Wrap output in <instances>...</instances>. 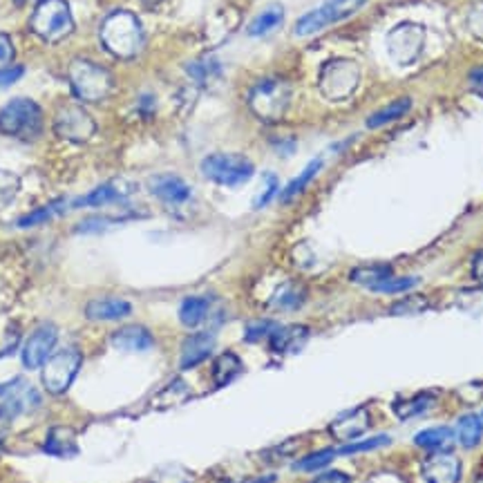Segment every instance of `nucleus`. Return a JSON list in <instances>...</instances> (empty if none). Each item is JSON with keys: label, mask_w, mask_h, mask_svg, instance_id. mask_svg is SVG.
<instances>
[{"label": "nucleus", "mask_w": 483, "mask_h": 483, "mask_svg": "<svg viewBox=\"0 0 483 483\" xmlns=\"http://www.w3.org/2000/svg\"><path fill=\"white\" fill-rule=\"evenodd\" d=\"M99 36H101L103 47L117 59H134L146 45L141 20L133 12L125 10H117L106 16Z\"/></svg>", "instance_id": "f257e3e1"}, {"label": "nucleus", "mask_w": 483, "mask_h": 483, "mask_svg": "<svg viewBox=\"0 0 483 483\" xmlns=\"http://www.w3.org/2000/svg\"><path fill=\"white\" fill-rule=\"evenodd\" d=\"M68 81L72 93L84 103H99L110 97L115 90V78L99 63L85 59H74L68 68Z\"/></svg>", "instance_id": "f03ea898"}, {"label": "nucleus", "mask_w": 483, "mask_h": 483, "mask_svg": "<svg viewBox=\"0 0 483 483\" xmlns=\"http://www.w3.org/2000/svg\"><path fill=\"white\" fill-rule=\"evenodd\" d=\"M0 133L20 141H34L43 133V110L32 99H12L0 110Z\"/></svg>", "instance_id": "7ed1b4c3"}, {"label": "nucleus", "mask_w": 483, "mask_h": 483, "mask_svg": "<svg viewBox=\"0 0 483 483\" xmlns=\"http://www.w3.org/2000/svg\"><path fill=\"white\" fill-rule=\"evenodd\" d=\"M29 29L45 43H59L74 32V19L65 0H38Z\"/></svg>", "instance_id": "20e7f679"}, {"label": "nucleus", "mask_w": 483, "mask_h": 483, "mask_svg": "<svg viewBox=\"0 0 483 483\" xmlns=\"http://www.w3.org/2000/svg\"><path fill=\"white\" fill-rule=\"evenodd\" d=\"M291 106V85L282 78H264L254 85L249 94V108L264 124H278L285 119Z\"/></svg>", "instance_id": "39448f33"}, {"label": "nucleus", "mask_w": 483, "mask_h": 483, "mask_svg": "<svg viewBox=\"0 0 483 483\" xmlns=\"http://www.w3.org/2000/svg\"><path fill=\"white\" fill-rule=\"evenodd\" d=\"M360 85V68L356 60L334 59L322 65L318 88L329 101H345Z\"/></svg>", "instance_id": "423d86ee"}, {"label": "nucleus", "mask_w": 483, "mask_h": 483, "mask_svg": "<svg viewBox=\"0 0 483 483\" xmlns=\"http://www.w3.org/2000/svg\"><path fill=\"white\" fill-rule=\"evenodd\" d=\"M202 173L206 180L220 186H242L254 177V161L245 155H230V152H215L202 161Z\"/></svg>", "instance_id": "0eeeda50"}, {"label": "nucleus", "mask_w": 483, "mask_h": 483, "mask_svg": "<svg viewBox=\"0 0 483 483\" xmlns=\"http://www.w3.org/2000/svg\"><path fill=\"white\" fill-rule=\"evenodd\" d=\"M365 3L367 0H327V3H322L316 10L307 12L302 19H298L294 28L295 36H313V34L322 32L329 25L341 23V20L354 16Z\"/></svg>", "instance_id": "6e6552de"}, {"label": "nucleus", "mask_w": 483, "mask_h": 483, "mask_svg": "<svg viewBox=\"0 0 483 483\" xmlns=\"http://www.w3.org/2000/svg\"><path fill=\"white\" fill-rule=\"evenodd\" d=\"M81 363H84V356L81 351L74 350V347H68V350H60L56 354H52L47 358V363L43 365V387L50 391L52 396H60L72 387L74 378H76L78 369H81Z\"/></svg>", "instance_id": "1a4fd4ad"}, {"label": "nucleus", "mask_w": 483, "mask_h": 483, "mask_svg": "<svg viewBox=\"0 0 483 483\" xmlns=\"http://www.w3.org/2000/svg\"><path fill=\"white\" fill-rule=\"evenodd\" d=\"M387 54L400 68L415 63L421 56L425 45V29L419 23H398L396 28L390 29L385 38Z\"/></svg>", "instance_id": "9d476101"}, {"label": "nucleus", "mask_w": 483, "mask_h": 483, "mask_svg": "<svg viewBox=\"0 0 483 483\" xmlns=\"http://www.w3.org/2000/svg\"><path fill=\"white\" fill-rule=\"evenodd\" d=\"M54 133L72 143H85L97 133V124L78 103H63L54 115Z\"/></svg>", "instance_id": "9b49d317"}, {"label": "nucleus", "mask_w": 483, "mask_h": 483, "mask_svg": "<svg viewBox=\"0 0 483 483\" xmlns=\"http://www.w3.org/2000/svg\"><path fill=\"white\" fill-rule=\"evenodd\" d=\"M56 341H59V329L50 322L34 329L32 336L23 345V367L25 369H41L47 363V358L54 351Z\"/></svg>", "instance_id": "f8f14e48"}, {"label": "nucleus", "mask_w": 483, "mask_h": 483, "mask_svg": "<svg viewBox=\"0 0 483 483\" xmlns=\"http://www.w3.org/2000/svg\"><path fill=\"white\" fill-rule=\"evenodd\" d=\"M372 428V415L367 407H356V410L342 412L338 419L329 423V434L341 443H354Z\"/></svg>", "instance_id": "ddd939ff"}, {"label": "nucleus", "mask_w": 483, "mask_h": 483, "mask_svg": "<svg viewBox=\"0 0 483 483\" xmlns=\"http://www.w3.org/2000/svg\"><path fill=\"white\" fill-rule=\"evenodd\" d=\"M421 474L428 483H459L461 461L450 450L432 452L421 465Z\"/></svg>", "instance_id": "4468645a"}, {"label": "nucleus", "mask_w": 483, "mask_h": 483, "mask_svg": "<svg viewBox=\"0 0 483 483\" xmlns=\"http://www.w3.org/2000/svg\"><path fill=\"white\" fill-rule=\"evenodd\" d=\"M133 190H134V186L128 184L125 180H112V181H108V184L97 186V189H94L93 193L85 195V197H78V199H74V202H69V206L72 208L110 206V204L124 202Z\"/></svg>", "instance_id": "2eb2a0df"}, {"label": "nucleus", "mask_w": 483, "mask_h": 483, "mask_svg": "<svg viewBox=\"0 0 483 483\" xmlns=\"http://www.w3.org/2000/svg\"><path fill=\"white\" fill-rule=\"evenodd\" d=\"M148 189L155 195L157 199H161L164 204H186L193 195L190 186L186 184L181 177L171 175V173H164V175H152L148 180Z\"/></svg>", "instance_id": "dca6fc26"}, {"label": "nucleus", "mask_w": 483, "mask_h": 483, "mask_svg": "<svg viewBox=\"0 0 483 483\" xmlns=\"http://www.w3.org/2000/svg\"><path fill=\"white\" fill-rule=\"evenodd\" d=\"M213 350H215V336H213V334L199 332L189 336L184 341V345H181V369L197 367L199 363H204V360L213 354Z\"/></svg>", "instance_id": "f3484780"}, {"label": "nucleus", "mask_w": 483, "mask_h": 483, "mask_svg": "<svg viewBox=\"0 0 483 483\" xmlns=\"http://www.w3.org/2000/svg\"><path fill=\"white\" fill-rule=\"evenodd\" d=\"M133 313V304L121 298H99L85 304V318L94 322L121 320Z\"/></svg>", "instance_id": "a211bd4d"}, {"label": "nucleus", "mask_w": 483, "mask_h": 483, "mask_svg": "<svg viewBox=\"0 0 483 483\" xmlns=\"http://www.w3.org/2000/svg\"><path fill=\"white\" fill-rule=\"evenodd\" d=\"M309 341V329L304 325H289V327H280L278 325L276 332L269 336V345L278 354H295L302 350Z\"/></svg>", "instance_id": "6ab92c4d"}, {"label": "nucleus", "mask_w": 483, "mask_h": 483, "mask_svg": "<svg viewBox=\"0 0 483 483\" xmlns=\"http://www.w3.org/2000/svg\"><path fill=\"white\" fill-rule=\"evenodd\" d=\"M110 342L115 350L121 351H146L155 345V338L141 325H125L112 334Z\"/></svg>", "instance_id": "aec40b11"}, {"label": "nucleus", "mask_w": 483, "mask_h": 483, "mask_svg": "<svg viewBox=\"0 0 483 483\" xmlns=\"http://www.w3.org/2000/svg\"><path fill=\"white\" fill-rule=\"evenodd\" d=\"M43 450L52 456H59V459H69V456L78 455V441L76 432L72 428H65V425H56L47 432L45 446Z\"/></svg>", "instance_id": "412c9836"}, {"label": "nucleus", "mask_w": 483, "mask_h": 483, "mask_svg": "<svg viewBox=\"0 0 483 483\" xmlns=\"http://www.w3.org/2000/svg\"><path fill=\"white\" fill-rule=\"evenodd\" d=\"M189 396H190L189 385H186L181 378H177V381L168 382L164 390H159L155 396H152L150 407L152 410H159V412L173 410V407L181 406L184 400H189Z\"/></svg>", "instance_id": "4be33fe9"}, {"label": "nucleus", "mask_w": 483, "mask_h": 483, "mask_svg": "<svg viewBox=\"0 0 483 483\" xmlns=\"http://www.w3.org/2000/svg\"><path fill=\"white\" fill-rule=\"evenodd\" d=\"M455 430L441 425V428H430L419 432L415 437V443L428 452H447L455 446Z\"/></svg>", "instance_id": "5701e85b"}, {"label": "nucleus", "mask_w": 483, "mask_h": 483, "mask_svg": "<svg viewBox=\"0 0 483 483\" xmlns=\"http://www.w3.org/2000/svg\"><path fill=\"white\" fill-rule=\"evenodd\" d=\"M282 20H285V7L278 5V3H273V5H269L267 10H262L254 20H251L246 34L254 38L267 36V34H271L273 29L280 28Z\"/></svg>", "instance_id": "b1692460"}, {"label": "nucleus", "mask_w": 483, "mask_h": 483, "mask_svg": "<svg viewBox=\"0 0 483 483\" xmlns=\"http://www.w3.org/2000/svg\"><path fill=\"white\" fill-rule=\"evenodd\" d=\"M434 403H437V396L434 394L403 396V398L394 400L391 410H394V415L398 416V419L407 421V419H412V416H421L425 410H430Z\"/></svg>", "instance_id": "393cba45"}, {"label": "nucleus", "mask_w": 483, "mask_h": 483, "mask_svg": "<svg viewBox=\"0 0 483 483\" xmlns=\"http://www.w3.org/2000/svg\"><path fill=\"white\" fill-rule=\"evenodd\" d=\"M242 372H245V365H242L239 356L233 354V351H224V354L217 356L215 363H213V378H215L217 387H224L229 385V382H233Z\"/></svg>", "instance_id": "a878e982"}, {"label": "nucleus", "mask_w": 483, "mask_h": 483, "mask_svg": "<svg viewBox=\"0 0 483 483\" xmlns=\"http://www.w3.org/2000/svg\"><path fill=\"white\" fill-rule=\"evenodd\" d=\"M208 311H211V302H208V298H202V295H189L180 307L181 325L189 329L199 327V325L206 320Z\"/></svg>", "instance_id": "bb28decb"}, {"label": "nucleus", "mask_w": 483, "mask_h": 483, "mask_svg": "<svg viewBox=\"0 0 483 483\" xmlns=\"http://www.w3.org/2000/svg\"><path fill=\"white\" fill-rule=\"evenodd\" d=\"M304 298H307V291L298 285V282H286L280 289L273 294L271 307L280 309V311H295V309L302 307Z\"/></svg>", "instance_id": "cd10ccee"}, {"label": "nucleus", "mask_w": 483, "mask_h": 483, "mask_svg": "<svg viewBox=\"0 0 483 483\" xmlns=\"http://www.w3.org/2000/svg\"><path fill=\"white\" fill-rule=\"evenodd\" d=\"M391 276H394V273H391L390 264H367V267H358L351 271V282L372 291L374 286L381 285L382 280H387V278Z\"/></svg>", "instance_id": "c85d7f7f"}, {"label": "nucleus", "mask_w": 483, "mask_h": 483, "mask_svg": "<svg viewBox=\"0 0 483 483\" xmlns=\"http://www.w3.org/2000/svg\"><path fill=\"white\" fill-rule=\"evenodd\" d=\"M455 437L459 439L461 446L468 447V450H470V447L479 446V441H481V437H483L481 416H477V415L461 416L459 423H456Z\"/></svg>", "instance_id": "c756f323"}, {"label": "nucleus", "mask_w": 483, "mask_h": 483, "mask_svg": "<svg viewBox=\"0 0 483 483\" xmlns=\"http://www.w3.org/2000/svg\"><path fill=\"white\" fill-rule=\"evenodd\" d=\"M320 168H322V159L309 161L307 168H304V171L300 173V175L295 177V180H291L289 184H286V189L282 190V193H280V202L286 204V202H291V199L298 197V195L302 193V190L307 189L309 184H311L313 177H316L318 173H320Z\"/></svg>", "instance_id": "7c9ffc66"}, {"label": "nucleus", "mask_w": 483, "mask_h": 483, "mask_svg": "<svg viewBox=\"0 0 483 483\" xmlns=\"http://www.w3.org/2000/svg\"><path fill=\"white\" fill-rule=\"evenodd\" d=\"M412 101L410 99H398V101H391L387 103L385 108H381V110L374 112L372 117L367 119V128H382V125L391 124V121H398L400 117L406 115V112H410Z\"/></svg>", "instance_id": "2f4dec72"}, {"label": "nucleus", "mask_w": 483, "mask_h": 483, "mask_svg": "<svg viewBox=\"0 0 483 483\" xmlns=\"http://www.w3.org/2000/svg\"><path fill=\"white\" fill-rule=\"evenodd\" d=\"M193 481H195V474L190 472L189 468L171 463V465H161V468H157L148 483H193Z\"/></svg>", "instance_id": "473e14b6"}, {"label": "nucleus", "mask_w": 483, "mask_h": 483, "mask_svg": "<svg viewBox=\"0 0 483 483\" xmlns=\"http://www.w3.org/2000/svg\"><path fill=\"white\" fill-rule=\"evenodd\" d=\"M65 208H69V202H65V199H56V202L47 204V206H43V208H38V211L29 213V215L20 217V220H19V226H23V229H28V226L43 224V221L54 220V217H59L60 213L65 211Z\"/></svg>", "instance_id": "72a5a7b5"}, {"label": "nucleus", "mask_w": 483, "mask_h": 483, "mask_svg": "<svg viewBox=\"0 0 483 483\" xmlns=\"http://www.w3.org/2000/svg\"><path fill=\"white\" fill-rule=\"evenodd\" d=\"M334 459H336V450H332V447L318 450L307 455L304 459H300L298 463H295V470H300V472H313V470H320L325 468V465H329Z\"/></svg>", "instance_id": "f704fd0d"}, {"label": "nucleus", "mask_w": 483, "mask_h": 483, "mask_svg": "<svg viewBox=\"0 0 483 483\" xmlns=\"http://www.w3.org/2000/svg\"><path fill=\"white\" fill-rule=\"evenodd\" d=\"M20 189V180L10 171H0V211L14 202L16 193Z\"/></svg>", "instance_id": "c9c22d12"}, {"label": "nucleus", "mask_w": 483, "mask_h": 483, "mask_svg": "<svg viewBox=\"0 0 483 483\" xmlns=\"http://www.w3.org/2000/svg\"><path fill=\"white\" fill-rule=\"evenodd\" d=\"M189 74L195 81H199V84H208V81H213L215 76H220V63L213 59L197 60V63L189 65Z\"/></svg>", "instance_id": "e433bc0d"}, {"label": "nucleus", "mask_w": 483, "mask_h": 483, "mask_svg": "<svg viewBox=\"0 0 483 483\" xmlns=\"http://www.w3.org/2000/svg\"><path fill=\"white\" fill-rule=\"evenodd\" d=\"M382 446H390V437H374V439H367V441L345 443L342 447H338L336 456H347V455H358V452L378 450V447H382Z\"/></svg>", "instance_id": "4c0bfd02"}, {"label": "nucleus", "mask_w": 483, "mask_h": 483, "mask_svg": "<svg viewBox=\"0 0 483 483\" xmlns=\"http://www.w3.org/2000/svg\"><path fill=\"white\" fill-rule=\"evenodd\" d=\"M419 285V280L416 278H387V280H382L381 285L374 286L372 291H376V294H403V291H410L415 289V286Z\"/></svg>", "instance_id": "58836bf2"}, {"label": "nucleus", "mask_w": 483, "mask_h": 483, "mask_svg": "<svg viewBox=\"0 0 483 483\" xmlns=\"http://www.w3.org/2000/svg\"><path fill=\"white\" fill-rule=\"evenodd\" d=\"M28 407V400L23 398V394H12L3 400L0 406V421H14L16 416L23 415V410Z\"/></svg>", "instance_id": "ea45409f"}, {"label": "nucleus", "mask_w": 483, "mask_h": 483, "mask_svg": "<svg viewBox=\"0 0 483 483\" xmlns=\"http://www.w3.org/2000/svg\"><path fill=\"white\" fill-rule=\"evenodd\" d=\"M425 309H428V300H425L423 295H412V298L396 302L390 311L394 313V316H412V313H421L425 311Z\"/></svg>", "instance_id": "a19ab883"}, {"label": "nucleus", "mask_w": 483, "mask_h": 483, "mask_svg": "<svg viewBox=\"0 0 483 483\" xmlns=\"http://www.w3.org/2000/svg\"><path fill=\"white\" fill-rule=\"evenodd\" d=\"M276 327H278V325H276V322H271V320L251 322L249 327H246V332H245V341L246 342H260V341H264V338L269 341V336L276 332Z\"/></svg>", "instance_id": "79ce46f5"}, {"label": "nucleus", "mask_w": 483, "mask_h": 483, "mask_svg": "<svg viewBox=\"0 0 483 483\" xmlns=\"http://www.w3.org/2000/svg\"><path fill=\"white\" fill-rule=\"evenodd\" d=\"M468 28L474 38L483 41V3L474 5L468 14Z\"/></svg>", "instance_id": "37998d69"}, {"label": "nucleus", "mask_w": 483, "mask_h": 483, "mask_svg": "<svg viewBox=\"0 0 483 483\" xmlns=\"http://www.w3.org/2000/svg\"><path fill=\"white\" fill-rule=\"evenodd\" d=\"M23 74L25 69L20 68V65H5V68H0V90L14 85Z\"/></svg>", "instance_id": "c03bdc74"}, {"label": "nucleus", "mask_w": 483, "mask_h": 483, "mask_svg": "<svg viewBox=\"0 0 483 483\" xmlns=\"http://www.w3.org/2000/svg\"><path fill=\"white\" fill-rule=\"evenodd\" d=\"M112 221L117 220H112V217H90V220L81 221V224L76 226V230L78 233H97V230H103L106 226H110Z\"/></svg>", "instance_id": "a18cd8bd"}, {"label": "nucleus", "mask_w": 483, "mask_h": 483, "mask_svg": "<svg viewBox=\"0 0 483 483\" xmlns=\"http://www.w3.org/2000/svg\"><path fill=\"white\" fill-rule=\"evenodd\" d=\"M12 59H14V43L7 34L0 32V68L10 65Z\"/></svg>", "instance_id": "49530a36"}, {"label": "nucleus", "mask_w": 483, "mask_h": 483, "mask_svg": "<svg viewBox=\"0 0 483 483\" xmlns=\"http://www.w3.org/2000/svg\"><path fill=\"white\" fill-rule=\"evenodd\" d=\"M311 483H351V479L341 470H327V472L318 474Z\"/></svg>", "instance_id": "de8ad7c7"}, {"label": "nucleus", "mask_w": 483, "mask_h": 483, "mask_svg": "<svg viewBox=\"0 0 483 483\" xmlns=\"http://www.w3.org/2000/svg\"><path fill=\"white\" fill-rule=\"evenodd\" d=\"M278 193V177L276 175H269L267 177V189H264V193L260 195L258 199H255V208H262L267 206L269 202H271L273 195Z\"/></svg>", "instance_id": "09e8293b"}, {"label": "nucleus", "mask_w": 483, "mask_h": 483, "mask_svg": "<svg viewBox=\"0 0 483 483\" xmlns=\"http://www.w3.org/2000/svg\"><path fill=\"white\" fill-rule=\"evenodd\" d=\"M468 81H470V88H472V93H477L479 97L483 99V65L481 68H474L472 72H470Z\"/></svg>", "instance_id": "8fccbe9b"}, {"label": "nucleus", "mask_w": 483, "mask_h": 483, "mask_svg": "<svg viewBox=\"0 0 483 483\" xmlns=\"http://www.w3.org/2000/svg\"><path fill=\"white\" fill-rule=\"evenodd\" d=\"M472 276L477 278V280L483 282V249L479 251L477 255H474V260H472Z\"/></svg>", "instance_id": "3c124183"}, {"label": "nucleus", "mask_w": 483, "mask_h": 483, "mask_svg": "<svg viewBox=\"0 0 483 483\" xmlns=\"http://www.w3.org/2000/svg\"><path fill=\"white\" fill-rule=\"evenodd\" d=\"M143 3H146V5H157L159 0H143Z\"/></svg>", "instance_id": "603ef678"}, {"label": "nucleus", "mask_w": 483, "mask_h": 483, "mask_svg": "<svg viewBox=\"0 0 483 483\" xmlns=\"http://www.w3.org/2000/svg\"><path fill=\"white\" fill-rule=\"evenodd\" d=\"M481 423H483V415H481Z\"/></svg>", "instance_id": "864d4df0"}, {"label": "nucleus", "mask_w": 483, "mask_h": 483, "mask_svg": "<svg viewBox=\"0 0 483 483\" xmlns=\"http://www.w3.org/2000/svg\"><path fill=\"white\" fill-rule=\"evenodd\" d=\"M479 483H483V479H481V481H479Z\"/></svg>", "instance_id": "5fc2aeb1"}]
</instances>
